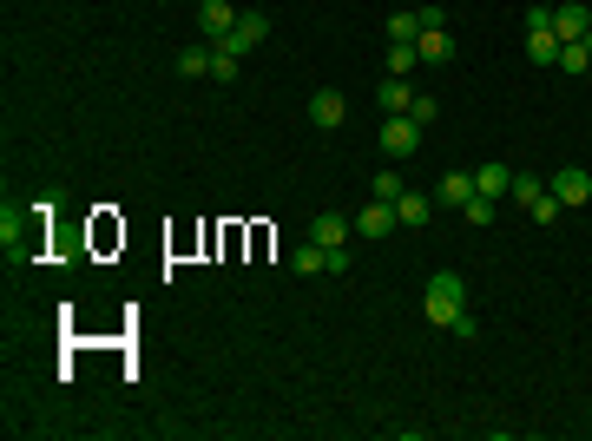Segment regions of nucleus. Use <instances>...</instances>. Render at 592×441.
I'll return each mask as SVG.
<instances>
[{"instance_id": "4468645a", "label": "nucleus", "mask_w": 592, "mask_h": 441, "mask_svg": "<svg viewBox=\"0 0 592 441\" xmlns=\"http://www.w3.org/2000/svg\"><path fill=\"white\" fill-rule=\"evenodd\" d=\"M310 237L323 244V251H336V244H349V237H356V218H343V211H323V218L310 224Z\"/></svg>"}, {"instance_id": "f3484780", "label": "nucleus", "mask_w": 592, "mask_h": 441, "mask_svg": "<svg viewBox=\"0 0 592 441\" xmlns=\"http://www.w3.org/2000/svg\"><path fill=\"white\" fill-rule=\"evenodd\" d=\"M435 198H441V205H454V211H461V205L474 198V172H448V178H441V191H435Z\"/></svg>"}, {"instance_id": "393cba45", "label": "nucleus", "mask_w": 592, "mask_h": 441, "mask_svg": "<svg viewBox=\"0 0 592 441\" xmlns=\"http://www.w3.org/2000/svg\"><path fill=\"white\" fill-rule=\"evenodd\" d=\"M461 218H468V224H494V198H481V191H474L468 205H461Z\"/></svg>"}, {"instance_id": "f03ea898", "label": "nucleus", "mask_w": 592, "mask_h": 441, "mask_svg": "<svg viewBox=\"0 0 592 441\" xmlns=\"http://www.w3.org/2000/svg\"><path fill=\"white\" fill-rule=\"evenodd\" d=\"M527 53H533V66H560V33H553V7H527Z\"/></svg>"}, {"instance_id": "1a4fd4ad", "label": "nucleus", "mask_w": 592, "mask_h": 441, "mask_svg": "<svg viewBox=\"0 0 592 441\" xmlns=\"http://www.w3.org/2000/svg\"><path fill=\"white\" fill-rule=\"evenodd\" d=\"M264 40H270V20L264 14H244V20H237V33H231V40H218V47H231L237 60H244V53H257Z\"/></svg>"}, {"instance_id": "aec40b11", "label": "nucleus", "mask_w": 592, "mask_h": 441, "mask_svg": "<svg viewBox=\"0 0 592 441\" xmlns=\"http://www.w3.org/2000/svg\"><path fill=\"white\" fill-rule=\"evenodd\" d=\"M237 73H244V60H237L231 47H211V79H218V86H231Z\"/></svg>"}, {"instance_id": "9d476101", "label": "nucleus", "mask_w": 592, "mask_h": 441, "mask_svg": "<svg viewBox=\"0 0 592 441\" xmlns=\"http://www.w3.org/2000/svg\"><path fill=\"white\" fill-rule=\"evenodd\" d=\"M415 53H421V66H448L454 60V33L448 27H421L415 33Z\"/></svg>"}, {"instance_id": "6e6552de", "label": "nucleus", "mask_w": 592, "mask_h": 441, "mask_svg": "<svg viewBox=\"0 0 592 441\" xmlns=\"http://www.w3.org/2000/svg\"><path fill=\"white\" fill-rule=\"evenodd\" d=\"M395 224H402V218H395V205H382V198H369V205L356 211V237H369V244H382Z\"/></svg>"}, {"instance_id": "ddd939ff", "label": "nucleus", "mask_w": 592, "mask_h": 441, "mask_svg": "<svg viewBox=\"0 0 592 441\" xmlns=\"http://www.w3.org/2000/svg\"><path fill=\"white\" fill-rule=\"evenodd\" d=\"M474 191H481V198H507V191H514V165H500V158H487L481 172H474Z\"/></svg>"}, {"instance_id": "412c9836", "label": "nucleus", "mask_w": 592, "mask_h": 441, "mask_svg": "<svg viewBox=\"0 0 592 441\" xmlns=\"http://www.w3.org/2000/svg\"><path fill=\"white\" fill-rule=\"evenodd\" d=\"M402 191H408V178H402V172H389V165H382V172H375V191H369V198H382V205H395V198H402Z\"/></svg>"}, {"instance_id": "5701e85b", "label": "nucleus", "mask_w": 592, "mask_h": 441, "mask_svg": "<svg viewBox=\"0 0 592 441\" xmlns=\"http://www.w3.org/2000/svg\"><path fill=\"white\" fill-rule=\"evenodd\" d=\"M592 66V40H573V47H560V73H586Z\"/></svg>"}, {"instance_id": "0eeeda50", "label": "nucleus", "mask_w": 592, "mask_h": 441, "mask_svg": "<svg viewBox=\"0 0 592 441\" xmlns=\"http://www.w3.org/2000/svg\"><path fill=\"white\" fill-rule=\"evenodd\" d=\"M553 33H560V47H573V40H592V14L579 7V0H560V7H553Z\"/></svg>"}, {"instance_id": "39448f33", "label": "nucleus", "mask_w": 592, "mask_h": 441, "mask_svg": "<svg viewBox=\"0 0 592 441\" xmlns=\"http://www.w3.org/2000/svg\"><path fill=\"white\" fill-rule=\"evenodd\" d=\"M415 145H421V126L408 119V112H389V119H382V152L389 158H415Z\"/></svg>"}, {"instance_id": "b1692460", "label": "nucleus", "mask_w": 592, "mask_h": 441, "mask_svg": "<svg viewBox=\"0 0 592 441\" xmlns=\"http://www.w3.org/2000/svg\"><path fill=\"white\" fill-rule=\"evenodd\" d=\"M408 119H415V126L428 132V126H435V119H441V106H435V99H428V93H415V106H408Z\"/></svg>"}, {"instance_id": "dca6fc26", "label": "nucleus", "mask_w": 592, "mask_h": 441, "mask_svg": "<svg viewBox=\"0 0 592 441\" xmlns=\"http://www.w3.org/2000/svg\"><path fill=\"white\" fill-rule=\"evenodd\" d=\"M395 218H402V224H428V218H435V198H428V191H415V185H408L402 198H395Z\"/></svg>"}, {"instance_id": "6ab92c4d", "label": "nucleus", "mask_w": 592, "mask_h": 441, "mask_svg": "<svg viewBox=\"0 0 592 441\" xmlns=\"http://www.w3.org/2000/svg\"><path fill=\"white\" fill-rule=\"evenodd\" d=\"M415 33H421V7H402V14H389V40L415 47Z\"/></svg>"}, {"instance_id": "7ed1b4c3", "label": "nucleus", "mask_w": 592, "mask_h": 441, "mask_svg": "<svg viewBox=\"0 0 592 441\" xmlns=\"http://www.w3.org/2000/svg\"><path fill=\"white\" fill-rule=\"evenodd\" d=\"M507 198H514V205L520 211H533V224H553V218H560V198H553V185H540V178H520L514 172V191H507Z\"/></svg>"}, {"instance_id": "2eb2a0df", "label": "nucleus", "mask_w": 592, "mask_h": 441, "mask_svg": "<svg viewBox=\"0 0 592 441\" xmlns=\"http://www.w3.org/2000/svg\"><path fill=\"white\" fill-rule=\"evenodd\" d=\"M290 270H296V277H323V270H329V251L316 244V237H303V244L290 251Z\"/></svg>"}, {"instance_id": "9b49d317", "label": "nucleus", "mask_w": 592, "mask_h": 441, "mask_svg": "<svg viewBox=\"0 0 592 441\" xmlns=\"http://www.w3.org/2000/svg\"><path fill=\"white\" fill-rule=\"evenodd\" d=\"M343 119H349V99H343V93H329V86H323V93L310 99V126H316V132H336Z\"/></svg>"}, {"instance_id": "4be33fe9", "label": "nucleus", "mask_w": 592, "mask_h": 441, "mask_svg": "<svg viewBox=\"0 0 592 441\" xmlns=\"http://www.w3.org/2000/svg\"><path fill=\"white\" fill-rule=\"evenodd\" d=\"M178 73H185V79H204V73H211V47H185V53H178Z\"/></svg>"}, {"instance_id": "f8f14e48", "label": "nucleus", "mask_w": 592, "mask_h": 441, "mask_svg": "<svg viewBox=\"0 0 592 441\" xmlns=\"http://www.w3.org/2000/svg\"><path fill=\"white\" fill-rule=\"evenodd\" d=\"M375 99H382V119H389V112H408V106H415V86H408L402 73H382V79H375Z\"/></svg>"}, {"instance_id": "f257e3e1", "label": "nucleus", "mask_w": 592, "mask_h": 441, "mask_svg": "<svg viewBox=\"0 0 592 441\" xmlns=\"http://www.w3.org/2000/svg\"><path fill=\"white\" fill-rule=\"evenodd\" d=\"M421 310L435 330H454V336H474V316H468V277L461 270H435L428 290H421Z\"/></svg>"}, {"instance_id": "20e7f679", "label": "nucleus", "mask_w": 592, "mask_h": 441, "mask_svg": "<svg viewBox=\"0 0 592 441\" xmlns=\"http://www.w3.org/2000/svg\"><path fill=\"white\" fill-rule=\"evenodd\" d=\"M553 185V198H560L566 211H579V205H592V172H579V165H560V172L546 178Z\"/></svg>"}, {"instance_id": "423d86ee", "label": "nucleus", "mask_w": 592, "mask_h": 441, "mask_svg": "<svg viewBox=\"0 0 592 441\" xmlns=\"http://www.w3.org/2000/svg\"><path fill=\"white\" fill-rule=\"evenodd\" d=\"M237 20H244V14H237L231 0H204V7H198V27H204V40H211V47H218V40H231Z\"/></svg>"}, {"instance_id": "a211bd4d", "label": "nucleus", "mask_w": 592, "mask_h": 441, "mask_svg": "<svg viewBox=\"0 0 592 441\" xmlns=\"http://www.w3.org/2000/svg\"><path fill=\"white\" fill-rule=\"evenodd\" d=\"M415 66H421V53L415 47H402V40H389V53H382V73H415Z\"/></svg>"}]
</instances>
